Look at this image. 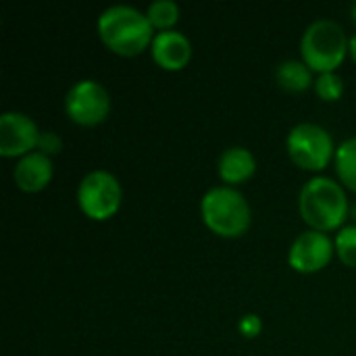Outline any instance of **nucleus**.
Instances as JSON below:
<instances>
[{"mask_svg":"<svg viewBox=\"0 0 356 356\" xmlns=\"http://www.w3.org/2000/svg\"><path fill=\"white\" fill-rule=\"evenodd\" d=\"M336 254V244L330 234L307 229L294 238L288 250V263L298 273H317L325 269Z\"/></svg>","mask_w":356,"mask_h":356,"instance_id":"nucleus-8","label":"nucleus"},{"mask_svg":"<svg viewBox=\"0 0 356 356\" xmlns=\"http://www.w3.org/2000/svg\"><path fill=\"white\" fill-rule=\"evenodd\" d=\"M238 332L244 336V338H259L261 332H263V319L257 315V313H248L244 317H240L238 321Z\"/></svg>","mask_w":356,"mask_h":356,"instance_id":"nucleus-19","label":"nucleus"},{"mask_svg":"<svg viewBox=\"0 0 356 356\" xmlns=\"http://www.w3.org/2000/svg\"><path fill=\"white\" fill-rule=\"evenodd\" d=\"M52 175H54L52 159L38 150L21 156L13 169V179H15L17 188L27 194L42 192L52 181Z\"/></svg>","mask_w":356,"mask_h":356,"instance_id":"nucleus-11","label":"nucleus"},{"mask_svg":"<svg viewBox=\"0 0 356 356\" xmlns=\"http://www.w3.org/2000/svg\"><path fill=\"white\" fill-rule=\"evenodd\" d=\"M275 81L286 92H307L315 86V73L302 58H288L275 67Z\"/></svg>","mask_w":356,"mask_h":356,"instance_id":"nucleus-13","label":"nucleus"},{"mask_svg":"<svg viewBox=\"0 0 356 356\" xmlns=\"http://www.w3.org/2000/svg\"><path fill=\"white\" fill-rule=\"evenodd\" d=\"M315 94L325 100V102H336L344 96V79L338 75V71H330V73H319L315 77V86H313Z\"/></svg>","mask_w":356,"mask_h":356,"instance_id":"nucleus-16","label":"nucleus"},{"mask_svg":"<svg viewBox=\"0 0 356 356\" xmlns=\"http://www.w3.org/2000/svg\"><path fill=\"white\" fill-rule=\"evenodd\" d=\"M298 213L309 229L340 232L350 213L346 188L327 175L311 177L298 194Z\"/></svg>","mask_w":356,"mask_h":356,"instance_id":"nucleus-1","label":"nucleus"},{"mask_svg":"<svg viewBox=\"0 0 356 356\" xmlns=\"http://www.w3.org/2000/svg\"><path fill=\"white\" fill-rule=\"evenodd\" d=\"M334 244H336V254H338V259H340L346 267H355L356 269V223H353V225H344L340 232H336Z\"/></svg>","mask_w":356,"mask_h":356,"instance_id":"nucleus-17","label":"nucleus"},{"mask_svg":"<svg viewBox=\"0 0 356 356\" xmlns=\"http://www.w3.org/2000/svg\"><path fill=\"white\" fill-rule=\"evenodd\" d=\"M350 38L334 19H315L300 38V58L313 73L336 71L348 56Z\"/></svg>","mask_w":356,"mask_h":356,"instance_id":"nucleus-4","label":"nucleus"},{"mask_svg":"<svg viewBox=\"0 0 356 356\" xmlns=\"http://www.w3.org/2000/svg\"><path fill=\"white\" fill-rule=\"evenodd\" d=\"M98 38L102 44L119 56H138L150 48L154 40V27L144 10L131 4L106 6L96 21Z\"/></svg>","mask_w":356,"mask_h":356,"instance_id":"nucleus-2","label":"nucleus"},{"mask_svg":"<svg viewBox=\"0 0 356 356\" xmlns=\"http://www.w3.org/2000/svg\"><path fill=\"white\" fill-rule=\"evenodd\" d=\"M217 173L225 186H240L257 173V159L246 146H229L217 159Z\"/></svg>","mask_w":356,"mask_h":356,"instance_id":"nucleus-12","label":"nucleus"},{"mask_svg":"<svg viewBox=\"0 0 356 356\" xmlns=\"http://www.w3.org/2000/svg\"><path fill=\"white\" fill-rule=\"evenodd\" d=\"M334 169L338 175V181L356 194V136L346 138L342 144H338Z\"/></svg>","mask_w":356,"mask_h":356,"instance_id":"nucleus-14","label":"nucleus"},{"mask_svg":"<svg viewBox=\"0 0 356 356\" xmlns=\"http://www.w3.org/2000/svg\"><path fill=\"white\" fill-rule=\"evenodd\" d=\"M42 129L38 123L21 113V111H6L0 115V154L4 159H21L33 150H38Z\"/></svg>","mask_w":356,"mask_h":356,"instance_id":"nucleus-9","label":"nucleus"},{"mask_svg":"<svg viewBox=\"0 0 356 356\" xmlns=\"http://www.w3.org/2000/svg\"><path fill=\"white\" fill-rule=\"evenodd\" d=\"M348 54H350V58L356 63V31L350 35V44H348Z\"/></svg>","mask_w":356,"mask_h":356,"instance_id":"nucleus-20","label":"nucleus"},{"mask_svg":"<svg viewBox=\"0 0 356 356\" xmlns=\"http://www.w3.org/2000/svg\"><path fill=\"white\" fill-rule=\"evenodd\" d=\"M146 17L154 31H169L175 29V23L179 21V4L175 0H154L146 6Z\"/></svg>","mask_w":356,"mask_h":356,"instance_id":"nucleus-15","label":"nucleus"},{"mask_svg":"<svg viewBox=\"0 0 356 356\" xmlns=\"http://www.w3.org/2000/svg\"><path fill=\"white\" fill-rule=\"evenodd\" d=\"M154 63L165 71H181L192 58V42L179 29L156 31L150 44Z\"/></svg>","mask_w":356,"mask_h":356,"instance_id":"nucleus-10","label":"nucleus"},{"mask_svg":"<svg viewBox=\"0 0 356 356\" xmlns=\"http://www.w3.org/2000/svg\"><path fill=\"white\" fill-rule=\"evenodd\" d=\"M63 150V138L56 134V131H50V129H46V131H42L40 134V140H38V152H42V154H46V156H54V154H58Z\"/></svg>","mask_w":356,"mask_h":356,"instance_id":"nucleus-18","label":"nucleus"},{"mask_svg":"<svg viewBox=\"0 0 356 356\" xmlns=\"http://www.w3.org/2000/svg\"><path fill=\"white\" fill-rule=\"evenodd\" d=\"M286 150L294 165L305 171L319 173L332 165L338 146L334 144V136L323 125L313 121H300L288 131Z\"/></svg>","mask_w":356,"mask_h":356,"instance_id":"nucleus-5","label":"nucleus"},{"mask_svg":"<svg viewBox=\"0 0 356 356\" xmlns=\"http://www.w3.org/2000/svg\"><path fill=\"white\" fill-rule=\"evenodd\" d=\"M350 15H353V21L356 23V2H353V4H350Z\"/></svg>","mask_w":356,"mask_h":356,"instance_id":"nucleus-21","label":"nucleus"},{"mask_svg":"<svg viewBox=\"0 0 356 356\" xmlns=\"http://www.w3.org/2000/svg\"><path fill=\"white\" fill-rule=\"evenodd\" d=\"M63 104L67 117L81 127L100 125L108 117L113 106L108 90L98 79H90V77L71 83Z\"/></svg>","mask_w":356,"mask_h":356,"instance_id":"nucleus-7","label":"nucleus"},{"mask_svg":"<svg viewBox=\"0 0 356 356\" xmlns=\"http://www.w3.org/2000/svg\"><path fill=\"white\" fill-rule=\"evenodd\" d=\"M200 217L219 238H242L252 223V211L246 196L232 186H213L200 198Z\"/></svg>","mask_w":356,"mask_h":356,"instance_id":"nucleus-3","label":"nucleus"},{"mask_svg":"<svg viewBox=\"0 0 356 356\" xmlns=\"http://www.w3.org/2000/svg\"><path fill=\"white\" fill-rule=\"evenodd\" d=\"M77 207L92 221H108L123 202V188L115 173L94 169L86 173L77 186Z\"/></svg>","mask_w":356,"mask_h":356,"instance_id":"nucleus-6","label":"nucleus"}]
</instances>
